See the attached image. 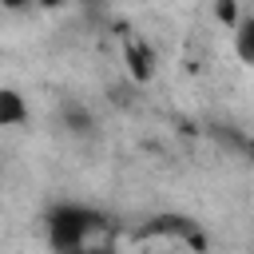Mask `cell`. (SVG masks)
Listing matches in <instances>:
<instances>
[{"instance_id":"5b68a950","label":"cell","mask_w":254,"mask_h":254,"mask_svg":"<svg viewBox=\"0 0 254 254\" xmlns=\"http://www.w3.org/2000/svg\"><path fill=\"white\" fill-rule=\"evenodd\" d=\"M214 16H218L226 28H234V24H238V4H234V0H218V4H214Z\"/></svg>"},{"instance_id":"6da1fadb","label":"cell","mask_w":254,"mask_h":254,"mask_svg":"<svg viewBox=\"0 0 254 254\" xmlns=\"http://www.w3.org/2000/svg\"><path fill=\"white\" fill-rule=\"evenodd\" d=\"M99 226H103V218L95 210L75 206V202H64V206H56L48 214V242L56 250H79V246H87L99 234Z\"/></svg>"},{"instance_id":"ba28073f","label":"cell","mask_w":254,"mask_h":254,"mask_svg":"<svg viewBox=\"0 0 254 254\" xmlns=\"http://www.w3.org/2000/svg\"><path fill=\"white\" fill-rule=\"evenodd\" d=\"M40 8H60V4H67V0H36Z\"/></svg>"},{"instance_id":"52a82bcc","label":"cell","mask_w":254,"mask_h":254,"mask_svg":"<svg viewBox=\"0 0 254 254\" xmlns=\"http://www.w3.org/2000/svg\"><path fill=\"white\" fill-rule=\"evenodd\" d=\"M28 4H36V0H0V8H8V12H24Z\"/></svg>"},{"instance_id":"8992f818","label":"cell","mask_w":254,"mask_h":254,"mask_svg":"<svg viewBox=\"0 0 254 254\" xmlns=\"http://www.w3.org/2000/svg\"><path fill=\"white\" fill-rule=\"evenodd\" d=\"M67 119H71V131H87V127H91V119H87L79 107H67Z\"/></svg>"},{"instance_id":"277c9868","label":"cell","mask_w":254,"mask_h":254,"mask_svg":"<svg viewBox=\"0 0 254 254\" xmlns=\"http://www.w3.org/2000/svg\"><path fill=\"white\" fill-rule=\"evenodd\" d=\"M234 52L242 64L254 67V20H238L234 24Z\"/></svg>"},{"instance_id":"7a4b0ae2","label":"cell","mask_w":254,"mask_h":254,"mask_svg":"<svg viewBox=\"0 0 254 254\" xmlns=\"http://www.w3.org/2000/svg\"><path fill=\"white\" fill-rule=\"evenodd\" d=\"M123 64H127V71H131L139 83H147V79L155 75V56H151V48H147L143 40H135V36L123 40Z\"/></svg>"},{"instance_id":"3957f363","label":"cell","mask_w":254,"mask_h":254,"mask_svg":"<svg viewBox=\"0 0 254 254\" xmlns=\"http://www.w3.org/2000/svg\"><path fill=\"white\" fill-rule=\"evenodd\" d=\"M28 119V103L16 87H0V127H16Z\"/></svg>"}]
</instances>
